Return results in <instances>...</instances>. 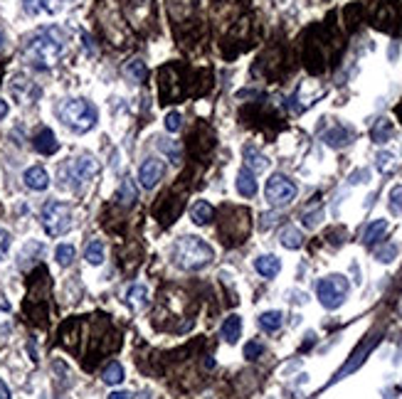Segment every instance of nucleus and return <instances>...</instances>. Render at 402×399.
I'll return each mask as SVG.
<instances>
[{"label":"nucleus","instance_id":"nucleus-1","mask_svg":"<svg viewBox=\"0 0 402 399\" xmlns=\"http://www.w3.org/2000/svg\"><path fill=\"white\" fill-rule=\"evenodd\" d=\"M67 52V35L60 28H42L28 39L25 45V57L28 62L37 69L55 67L62 55Z\"/></svg>","mask_w":402,"mask_h":399},{"label":"nucleus","instance_id":"nucleus-4","mask_svg":"<svg viewBox=\"0 0 402 399\" xmlns=\"http://www.w3.org/2000/svg\"><path fill=\"white\" fill-rule=\"evenodd\" d=\"M42 227L50 236H62L72 230V207L52 200L42 207Z\"/></svg>","mask_w":402,"mask_h":399},{"label":"nucleus","instance_id":"nucleus-22","mask_svg":"<svg viewBox=\"0 0 402 399\" xmlns=\"http://www.w3.org/2000/svg\"><path fill=\"white\" fill-rule=\"evenodd\" d=\"M74 247L72 244H60V247L55 249V259H57V264L60 266H69L74 261Z\"/></svg>","mask_w":402,"mask_h":399},{"label":"nucleus","instance_id":"nucleus-16","mask_svg":"<svg viewBox=\"0 0 402 399\" xmlns=\"http://www.w3.org/2000/svg\"><path fill=\"white\" fill-rule=\"evenodd\" d=\"M126 304H129L131 308H143V306L148 304V288L141 286V284L131 286L129 291H126Z\"/></svg>","mask_w":402,"mask_h":399},{"label":"nucleus","instance_id":"nucleus-21","mask_svg":"<svg viewBox=\"0 0 402 399\" xmlns=\"http://www.w3.org/2000/svg\"><path fill=\"white\" fill-rule=\"evenodd\" d=\"M282 244L286 249H299L301 242H304V236H301L299 230H294V227H286V230H282Z\"/></svg>","mask_w":402,"mask_h":399},{"label":"nucleus","instance_id":"nucleus-23","mask_svg":"<svg viewBox=\"0 0 402 399\" xmlns=\"http://www.w3.org/2000/svg\"><path fill=\"white\" fill-rule=\"evenodd\" d=\"M390 133H392L390 121H385V118H380L378 124H375V129H373V141H375V143H385L387 138H390Z\"/></svg>","mask_w":402,"mask_h":399},{"label":"nucleus","instance_id":"nucleus-2","mask_svg":"<svg viewBox=\"0 0 402 399\" xmlns=\"http://www.w3.org/2000/svg\"><path fill=\"white\" fill-rule=\"evenodd\" d=\"M173 257H176V264L185 271H200L212 261L215 252L208 242H203L200 236H183L181 242L173 249Z\"/></svg>","mask_w":402,"mask_h":399},{"label":"nucleus","instance_id":"nucleus-28","mask_svg":"<svg viewBox=\"0 0 402 399\" xmlns=\"http://www.w3.org/2000/svg\"><path fill=\"white\" fill-rule=\"evenodd\" d=\"M126 72H129V77L136 79V82H141V79L146 77V67H143V62H131Z\"/></svg>","mask_w":402,"mask_h":399},{"label":"nucleus","instance_id":"nucleus-27","mask_svg":"<svg viewBox=\"0 0 402 399\" xmlns=\"http://www.w3.org/2000/svg\"><path fill=\"white\" fill-rule=\"evenodd\" d=\"M390 207L395 210L397 214L402 212V185H397L390 190Z\"/></svg>","mask_w":402,"mask_h":399},{"label":"nucleus","instance_id":"nucleus-26","mask_svg":"<svg viewBox=\"0 0 402 399\" xmlns=\"http://www.w3.org/2000/svg\"><path fill=\"white\" fill-rule=\"evenodd\" d=\"M244 156H247V160H250L252 168H255V170H264L266 168V160L259 156V153L252 151V148H247V151H244Z\"/></svg>","mask_w":402,"mask_h":399},{"label":"nucleus","instance_id":"nucleus-24","mask_svg":"<svg viewBox=\"0 0 402 399\" xmlns=\"http://www.w3.org/2000/svg\"><path fill=\"white\" fill-rule=\"evenodd\" d=\"M119 200H121L124 205H134V203H136V185L131 183V178H126V180L121 183Z\"/></svg>","mask_w":402,"mask_h":399},{"label":"nucleus","instance_id":"nucleus-19","mask_svg":"<svg viewBox=\"0 0 402 399\" xmlns=\"http://www.w3.org/2000/svg\"><path fill=\"white\" fill-rule=\"evenodd\" d=\"M102 380L107 384H121L124 382V367H121L116 360L109 362V365L104 367V372H102Z\"/></svg>","mask_w":402,"mask_h":399},{"label":"nucleus","instance_id":"nucleus-30","mask_svg":"<svg viewBox=\"0 0 402 399\" xmlns=\"http://www.w3.org/2000/svg\"><path fill=\"white\" fill-rule=\"evenodd\" d=\"M8 249H10V234L6 230H0V259L6 257Z\"/></svg>","mask_w":402,"mask_h":399},{"label":"nucleus","instance_id":"nucleus-7","mask_svg":"<svg viewBox=\"0 0 402 399\" xmlns=\"http://www.w3.org/2000/svg\"><path fill=\"white\" fill-rule=\"evenodd\" d=\"M62 173H67L72 187H82L99 173V163L91 156H80V158H74L72 163L67 165V170H62Z\"/></svg>","mask_w":402,"mask_h":399},{"label":"nucleus","instance_id":"nucleus-34","mask_svg":"<svg viewBox=\"0 0 402 399\" xmlns=\"http://www.w3.org/2000/svg\"><path fill=\"white\" fill-rule=\"evenodd\" d=\"M109 399H131V394L129 392H113Z\"/></svg>","mask_w":402,"mask_h":399},{"label":"nucleus","instance_id":"nucleus-18","mask_svg":"<svg viewBox=\"0 0 402 399\" xmlns=\"http://www.w3.org/2000/svg\"><path fill=\"white\" fill-rule=\"evenodd\" d=\"M259 326L266 333H277L282 328V313L279 310H266V313L259 315Z\"/></svg>","mask_w":402,"mask_h":399},{"label":"nucleus","instance_id":"nucleus-3","mask_svg":"<svg viewBox=\"0 0 402 399\" xmlns=\"http://www.w3.org/2000/svg\"><path fill=\"white\" fill-rule=\"evenodd\" d=\"M60 118H62V124L67 129H72L74 133H86V131H91L97 126L99 111L86 99H69L60 109Z\"/></svg>","mask_w":402,"mask_h":399},{"label":"nucleus","instance_id":"nucleus-31","mask_svg":"<svg viewBox=\"0 0 402 399\" xmlns=\"http://www.w3.org/2000/svg\"><path fill=\"white\" fill-rule=\"evenodd\" d=\"M397 254V247H390V249H383V252H378V259L380 261H392V257Z\"/></svg>","mask_w":402,"mask_h":399},{"label":"nucleus","instance_id":"nucleus-5","mask_svg":"<svg viewBox=\"0 0 402 399\" xmlns=\"http://www.w3.org/2000/svg\"><path fill=\"white\" fill-rule=\"evenodd\" d=\"M316 296L318 301H321L323 308H338V306H343V301H346L348 296V281L346 276L340 274H334V276H326V279H321L316 286Z\"/></svg>","mask_w":402,"mask_h":399},{"label":"nucleus","instance_id":"nucleus-6","mask_svg":"<svg viewBox=\"0 0 402 399\" xmlns=\"http://www.w3.org/2000/svg\"><path fill=\"white\" fill-rule=\"evenodd\" d=\"M264 195H266V200H269V205H274V207H284V205H289L296 197V185L286 178V175L277 173L266 180Z\"/></svg>","mask_w":402,"mask_h":399},{"label":"nucleus","instance_id":"nucleus-8","mask_svg":"<svg viewBox=\"0 0 402 399\" xmlns=\"http://www.w3.org/2000/svg\"><path fill=\"white\" fill-rule=\"evenodd\" d=\"M163 173H165V163L161 160V158H148V160H143L141 170H138L141 187H146V190L156 187L161 183V178H163Z\"/></svg>","mask_w":402,"mask_h":399},{"label":"nucleus","instance_id":"nucleus-13","mask_svg":"<svg viewBox=\"0 0 402 399\" xmlns=\"http://www.w3.org/2000/svg\"><path fill=\"white\" fill-rule=\"evenodd\" d=\"M237 192L242 197H255L257 195V180H255V173L250 168H242L237 175Z\"/></svg>","mask_w":402,"mask_h":399},{"label":"nucleus","instance_id":"nucleus-33","mask_svg":"<svg viewBox=\"0 0 402 399\" xmlns=\"http://www.w3.org/2000/svg\"><path fill=\"white\" fill-rule=\"evenodd\" d=\"M6 116H8V102L6 99H0V121H3Z\"/></svg>","mask_w":402,"mask_h":399},{"label":"nucleus","instance_id":"nucleus-20","mask_svg":"<svg viewBox=\"0 0 402 399\" xmlns=\"http://www.w3.org/2000/svg\"><path fill=\"white\" fill-rule=\"evenodd\" d=\"M104 257H107V252H104V244L102 242H91L89 247H86V252H84V259L89 261L91 266L104 264Z\"/></svg>","mask_w":402,"mask_h":399},{"label":"nucleus","instance_id":"nucleus-25","mask_svg":"<svg viewBox=\"0 0 402 399\" xmlns=\"http://www.w3.org/2000/svg\"><path fill=\"white\" fill-rule=\"evenodd\" d=\"M262 353H264V345L257 343V340L247 343V348H244V358H247V360H257V358H259Z\"/></svg>","mask_w":402,"mask_h":399},{"label":"nucleus","instance_id":"nucleus-15","mask_svg":"<svg viewBox=\"0 0 402 399\" xmlns=\"http://www.w3.org/2000/svg\"><path fill=\"white\" fill-rule=\"evenodd\" d=\"M212 217H215V210H212L210 203H205V200H198V203L190 207V219H193L195 225H208Z\"/></svg>","mask_w":402,"mask_h":399},{"label":"nucleus","instance_id":"nucleus-9","mask_svg":"<svg viewBox=\"0 0 402 399\" xmlns=\"http://www.w3.org/2000/svg\"><path fill=\"white\" fill-rule=\"evenodd\" d=\"M23 180H25V185H28L30 190H37V192H42V190L50 187V175H47V170L40 168V165H33V168L25 170Z\"/></svg>","mask_w":402,"mask_h":399},{"label":"nucleus","instance_id":"nucleus-32","mask_svg":"<svg viewBox=\"0 0 402 399\" xmlns=\"http://www.w3.org/2000/svg\"><path fill=\"white\" fill-rule=\"evenodd\" d=\"M0 399H10V389L6 382H0Z\"/></svg>","mask_w":402,"mask_h":399},{"label":"nucleus","instance_id":"nucleus-35","mask_svg":"<svg viewBox=\"0 0 402 399\" xmlns=\"http://www.w3.org/2000/svg\"><path fill=\"white\" fill-rule=\"evenodd\" d=\"M400 109H402V106H400Z\"/></svg>","mask_w":402,"mask_h":399},{"label":"nucleus","instance_id":"nucleus-10","mask_svg":"<svg viewBox=\"0 0 402 399\" xmlns=\"http://www.w3.org/2000/svg\"><path fill=\"white\" fill-rule=\"evenodd\" d=\"M23 8L28 15H55L60 12V0H23Z\"/></svg>","mask_w":402,"mask_h":399},{"label":"nucleus","instance_id":"nucleus-12","mask_svg":"<svg viewBox=\"0 0 402 399\" xmlns=\"http://www.w3.org/2000/svg\"><path fill=\"white\" fill-rule=\"evenodd\" d=\"M220 333L227 343L235 345L239 340V335H242V318H239V315H227L225 323H222V328H220Z\"/></svg>","mask_w":402,"mask_h":399},{"label":"nucleus","instance_id":"nucleus-14","mask_svg":"<svg viewBox=\"0 0 402 399\" xmlns=\"http://www.w3.org/2000/svg\"><path fill=\"white\" fill-rule=\"evenodd\" d=\"M255 269L259 276H264V279H274V276L282 271V261H279L277 257H259L255 261Z\"/></svg>","mask_w":402,"mask_h":399},{"label":"nucleus","instance_id":"nucleus-17","mask_svg":"<svg viewBox=\"0 0 402 399\" xmlns=\"http://www.w3.org/2000/svg\"><path fill=\"white\" fill-rule=\"evenodd\" d=\"M387 232V219H375L373 225H368V230H365V234H363V242L365 244H375L380 239V236Z\"/></svg>","mask_w":402,"mask_h":399},{"label":"nucleus","instance_id":"nucleus-29","mask_svg":"<svg viewBox=\"0 0 402 399\" xmlns=\"http://www.w3.org/2000/svg\"><path fill=\"white\" fill-rule=\"evenodd\" d=\"M165 129H168L170 133H176V131L181 129V113L178 111L168 113V116H165Z\"/></svg>","mask_w":402,"mask_h":399},{"label":"nucleus","instance_id":"nucleus-11","mask_svg":"<svg viewBox=\"0 0 402 399\" xmlns=\"http://www.w3.org/2000/svg\"><path fill=\"white\" fill-rule=\"evenodd\" d=\"M33 146H35V151L42 153V156H52V153H57L60 143H57V136L52 133L50 129H42L40 133L33 138Z\"/></svg>","mask_w":402,"mask_h":399}]
</instances>
